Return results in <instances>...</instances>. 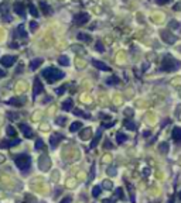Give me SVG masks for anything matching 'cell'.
<instances>
[{"label":"cell","instance_id":"obj_1","mask_svg":"<svg viewBox=\"0 0 181 203\" xmlns=\"http://www.w3.org/2000/svg\"><path fill=\"white\" fill-rule=\"evenodd\" d=\"M41 75L45 78V80H47L48 83H54V82H57V80L62 79V78L65 76V73L62 72L61 69H57L55 67L45 68V69L41 72Z\"/></svg>","mask_w":181,"mask_h":203},{"label":"cell","instance_id":"obj_2","mask_svg":"<svg viewBox=\"0 0 181 203\" xmlns=\"http://www.w3.org/2000/svg\"><path fill=\"white\" fill-rule=\"evenodd\" d=\"M14 162H16L17 168H19L21 172L27 173L28 171H30V167H31V158H30V155H27V154L17 155L16 160H14Z\"/></svg>","mask_w":181,"mask_h":203},{"label":"cell","instance_id":"obj_3","mask_svg":"<svg viewBox=\"0 0 181 203\" xmlns=\"http://www.w3.org/2000/svg\"><path fill=\"white\" fill-rule=\"evenodd\" d=\"M181 67V62L171 57V55H166L161 62V69L166 72H171V71H177Z\"/></svg>","mask_w":181,"mask_h":203},{"label":"cell","instance_id":"obj_4","mask_svg":"<svg viewBox=\"0 0 181 203\" xmlns=\"http://www.w3.org/2000/svg\"><path fill=\"white\" fill-rule=\"evenodd\" d=\"M38 168L41 171H48L51 168V160L48 155H41L38 160Z\"/></svg>","mask_w":181,"mask_h":203},{"label":"cell","instance_id":"obj_5","mask_svg":"<svg viewBox=\"0 0 181 203\" xmlns=\"http://www.w3.org/2000/svg\"><path fill=\"white\" fill-rule=\"evenodd\" d=\"M44 90V86H43V83H41V80H40V78H34V83H33V97H36V96H38V95L41 93Z\"/></svg>","mask_w":181,"mask_h":203},{"label":"cell","instance_id":"obj_6","mask_svg":"<svg viewBox=\"0 0 181 203\" xmlns=\"http://www.w3.org/2000/svg\"><path fill=\"white\" fill-rule=\"evenodd\" d=\"M17 61V57L16 55H4V57L0 58V63L3 65V67H11L14 62Z\"/></svg>","mask_w":181,"mask_h":203},{"label":"cell","instance_id":"obj_7","mask_svg":"<svg viewBox=\"0 0 181 203\" xmlns=\"http://www.w3.org/2000/svg\"><path fill=\"white\" fill-rule=\"evenodd\" d=\"M74 21H75V24H78V26H84L85 23H88V21H89V14H88V13H79V14H77V16L74 17Z\"/></svg>","mask_w":181,"mask_h":203},{"label":"cell","instance_id":"obj_8","mask_svg":"<svg viewBox=\"0 0 181 203\" xmlns=\"http://www.w3.org/2000/svg\"><path fill=\"white\" fill-rule=\"evenodd\" d=\"M13 9H14V11H16V14H19V16H21V17H26V7H24V4L21 3V2H16V3L13 4Z\"/></svg>","mask_w":181,"mask_h":203},{"label":"cell","instance_id":"obj_9","mask_svg":"<svg viewBox=\"0 0 181 203\" xmlns=\"http://www.w3.org/2000/svg\"><path fill=\"white\" fill-rule=\"evenodd\" d=\"M62 140H64V136H62V134H60V133L53 134V136H51V138H50L51 147H53V148H55V147L60 144V141H62Z\"/></svg>","mask_w":181,"mask_h":203},{"label":"cell","instance_id":"obj_10","mask_svg":"<svg viewBox=\"0 0 181 203\" xmlns=\"http://www.w3.org/2000/svg\"><path fill=\"white\" fill-rule=\"evenodd\" d=\"M26 103V99H21V97H11V99L7 100V104H11V106H17V107H20L23 106V104Z\"/></svg>","mask_w":181,"mask_h":203},{"label":"cell","instance_id":"obj_11","mask_svg":"<svg viewBox=\"0 0 181 203\" xmlns=\"http://www.w3.org/2000/svg\"><path fill=\"white\" fill-rule=\"evenodd\" d=\"M102 131H103V128L99 127L98 131H96V134H95V137L92 138V141H90V148H95V147L98 145V143H99V140H101V137H102Z\"/></svg>","mask_w":181,"mask_h":203},{"label":"cell","instance_id":"obj_12","mask_svg":"<svg viewBox=\"0 0 181 203\" xmlns=\"http://www.w3.org/2000/svg\"><path fill=\"white\" fill-rule=\"evenodd\" d=\"M20 130H21V133L24 134V137H27V138H31V137H33V130H31L26 123H20Z\"/></svg>","mask_w":181,"mask_h":203},{"label":"cell","instance_id":"obj_13","mask_svg":"<svg viewBox=\"0 0 181 203\" xmlns=\"http://www.w3.org/2000/svg\"><path fill=\"white\" fill-rule=\"evenodd\" d=\"M161 38L168 44H173L175 41V37L173 35V34H170L168 31H161Z\"/></svg>","mask_w":181,"mask_h":203},{"label":"cell","instance_id":"obj_14","mask_svg":"<svg viewBox=\"0 0 181 203\" xmlns=\"http://www.w3.org/2000/svg\"><path fill=\"white\" fill-rule=\"evenodd\" d=\"M17 144H20V140L19 138H14L13 141H2L0 143V148H9V147H14Z\"/></svg>","mask_w":181,"mask_h":203},{"label":"cell","instance_id":"obj_15","mask_svg":"<svg viewBox=\"0 0 181 203\" xmlns=\"http://www.w3.org/2000/svg\"><path fill=\"white\" fill-rule=\"evenodd\" d=\"M92 65L94 67H96L98 69H101V71H111V68L107 67L106 63L101 62V61H96V59H92Z\"/></svg>","mask_w":181,"mask_h":203},{"label":"cell","instance_id":"obj_16","mask_svg":"<svg viewBox=\"0 0 181 203\" xmlns=\"http://www.w3.org/2000/svg\"><path fill=\"white\" fill-rule=\"evenodd\" d=\"M173 140L175 143H180L181 141V127H174V130H173Z\"/></svg>","mask_w":181,"mask_h":203},{"label":"cell","instance_id":"obj_17","mask_svg":"<svg viewBox=\"0 0 181 203\" xmlns=\"http://www.w3.org/2000/svg\"><path fill=\"white\" fill-rule=\"evenodd\" d=\"M40 7L43 9V13L45 14V16H50V14H53V9H51V7L48 6L45 2H40Z\"/></svg>","mask_w":181,"mask_h":203},{"label":"cell","instance_id":"obj_18","mask_svg":"<svg viewBox=\"0 0 181 203\" xmlns=\"http://www.w3.org/2000/svg\"><path fill=\"white\" fill-rule=\"evenodd\" d=\"M17 33L14 34V37H20V38H27V33H26V30H24V27H23V24H20V26L17 27Z\"/></svg>","mask_w":181,"mask_h":203},{"label":"cell","instance_id":"obj_19","mask_svg":"<svg viewBox=\"0 0 181 203\" xmlns=\"http://www.w3.org/2000/svg\"><path fill=\"white\" fill-rule=\"evenodd\" d=\"M90 136H92V130H90V128H84V130L79 133L81 140H88Z\"/></svg>","mask_w":181,"mask_h":203},{"label":"cell","instance_id":"obj_20","mask_svg":"<svg viewBox=\"0 0 181 203\" xmlns=\"http://www.w3.org/2000/svg\"><path fill=\"white\" fill-rule=\"evenodd\" d=\"M41 63H43V59H41V58H37V59H33L30 62V69L31 71H34V69H37L38 67H40Z\"/></svg>","mask_w":181,"mask_h":203},{"label":"cell","instance_id":"obj_21","mask_svg":"<svg viewBox=\"0 0 181 203\" xmlns=\"http://www.w3.org/2000/svg\"><path fill=\"white\" fill-rule=\"evenodd\" d=\"M77 38L79 41H84V43H90V41H92V37L90 35H86V34H84V33H79L77 35Z\"/></svg>","mask_w":181,"mask_h":203},{"label":"cell","instance_id":"obj_22","mask_svg":"<svg viewBox=\"0 0 181 203\" xmlns=\"http://www.w3.org/2000/svg\"><path fill=\"white\" fill-rule=\"evenodd\" d=\"M79 128H82V123H81V121H75V123L71 124L69 131H71V133H75V131H78Z\"/></svg>","mask_w":181,"mask_h":203},{"label":"cell","instance_id":"obj_23","mask_svg":"<svg viewBox=\"0 0 181 203\" xmlns=\"http://www.w3.org/2000/svg\"><path fill=\"white\" fill-rule=\"evenodd\" d=\"M72 106H74V102L71 99H68V100H65L64 103H62V109L65 110V112H69L71 109H72Z\"/></svg>","mask_w":181,"mask_h":203},{"label":"cell","instance_id":"obj_24","mask_svg":"<svg viewBox=\"0 0 181 203\" xmlns=\"http://www.w3.org/2000/svg\"><path fill=\"white\" fill-rule=\"evenodd\" d=\"M58 62H60L62 67H68V65H69V59H68L67 55H61V57L58 58Z\"/></svg>","mask_w":181,"mask_h":203},{"label":"cell","instance_id":"obj_25","mask_svg":"<svg viewBox=\"0 0 181 203\" xmlns=\"http://www.w3.org/2000/svg\"><path fill=\"white\" fill-rule=\"evenodd\" d=\"M28 10H30V14H31L33 17H38V10H37V7L34 6L33 3L28 4Z\"/></svg>","mask_w":181,"mask_h":203},{"label":"cell","instance_id":"obj_26","mask_svg":"<svg viewBox=\"0 0 181 203\" xmlns=\"http://www.w3.org/2000/svg\"><path fill=\"white\" fill-rule=\"evenodd\" d=\"M126 140H128V136H126V134L119 133V134L116 136V143H117V144H123Z\"/></svg>","mask_w":181,"mask_h":203},{"label":"cell","instance_id":"obj_27","mask_svg":"<svg viewBox=\"0 0 181 203\" xmlns=\"http://www.w3.org/2000/svg\"><path fill=\"white\" fill-rule=\"evenodd\" d=\"M55 123H57L58 126H65V123H67V117L65 116H58L57 119H55Z\"/></svg>","mask_w":181,"mask_h":203},{"label":"cell","instance_id":"obj_28","mask_svg":"<svg viewBox=\"0 0 181 203\" xmlns=\"http://www.w3.org/2000/svg\"><path fill=\"white\" fill-rule=\"evenodd\" d=\"M6 131H7V136H9V137H16L17 136L16 128H14V127H11V126H7Z\"/></svg>","mask_w":181,"mask_h":203},{"label":"cell","instance_id":"obj_29","mask_svg":"<svg viewBox=\"0 0 181 203\" xmlns=\"http://www.w3.org/2000/svg\"><path fill=\"white\" fill-rule=\"evenodd\" d=\"M112 188H113V183L111 182V181H103V182H102V189H112Z\"/></svg>","mask_w":181,"mask_h":203},{"label":"cell","instance_id":"obj_30","mask_svg":"<svg viewBox=\"0 0 181 203\" xmlns=\"http://www.w3.org/2000/svg\"><path fill=\"white\" fill-rule=\"evenodd\" d=\"M101 192H102L101 186H94V189H92V195H94V197H98L99 195H101Z\"/></svg>","mask_w":181,"mask_h":203},{"label":"cell","instance_id":"obj_31","mask_svg":"<svg viewBox=\"0 0 181 203\" xmlns=\"http://www.w3.org/2000/svg\"><path fill=\"white\" fill-rule=\"evenodd\" d=\"M124 126H126V128H129V130H136V124H134L133 121L126 120V121H124Z\"/></svg>","mask_w":181,"mask_h":203},{"label":"cell","instance_id":"obj_32","mask_svg":"<svg viewBox=\"0 0 181 203\" xmlns=\"http://www.w3.org/2000/svg\"><path fill=\"white\" fill-rule=\"evenodd\" d=\"M106 83H107V85H117V83H119V78L112 76L111 79H107V80H106Z\"/></svg>","mask_w":181,"mask_h":203},{"label":"cell","instance_id":"obj_33","mask_svg":"<svg viewBox=\"0 0 181 203\" xmlns=\"http://www.w3.org/2000/svg\"><path fill=\"white\" fill-rule=\"evenodd\" d=\"M74 114H75V116H81V117H84V119H88V117H89V116H88V114H85L84 112H82V110H79V109H77V110H75V112H74Z\"/></svg>","mask_w":181,"mask_h":203},{"label":"cell","instance_id":"obj_34","mask_svg":"<svg viewBox=\"0 0 181 203\" xmlns=\"http://www.w3.org/2000/svg\"><path fill=\"white\" fill-rule=\"evenodd\" d=\"M107 175H111V177H113V175H116V168L115 167H109L107 168Z\"/></svg>","mask_w":181,"mask_h":203},{"label":"cell","instance_id":"obj_35","mask_svg":"<svg viewBox=\"0 0 181 203\" xmlns=\"http://www.w3.org/2000/svg\"><path fill=\"white\" fill-rule=\"evenodd\" d=\"M37 28H38V23H37V21H31V23H30V30L36 31Z\"/></svg>","mask_w":181,"mask_h":203},{"label":"cell","instance_id":"obj_36","mask_svg":"<svg viewBox=\"0 0 181 203\" xmlns=\"http://www.w3.org/2000/svg\"><path fill=\"white\" fill-rule=\"evenodd\" d=\"M95 48H96V51H99V52H103V51H105V47L102 45V43H96Z\"/></svg>","mask_w":181,"mask_h":203},{"label":"cell","instance_id":"obj_37","mask_svg":"<svg viewBox=\"0 0 181 203\" xmlns=\"http://www.w3.org/2000/svg\"><path fill=\"white\" fill-rule=\"evenodd\" d=\"M36 148H37V150H43V148H44L43 140H37V143H36Z\"/></svg>","mask_w":181,"mask_h":203},{"label":"cell","instance_id":"obj_38","mask_svg":"<svg viewBox=\"0 0 181 203\" xmlns=\"http://www.w3.org/2000/svg\"><path fill=\"white\" fill-rule=\"evenodd\" d=\"M55 92H57V95H62L65 92V86H60L58 89H55Z\"/></svg>","mask_w":181,"mask_h":203},{"label":"cell","instance_id":"obj_39","mask_svg":"<svg viewBox=\"0 0 181 203\" xmlns=\"http://www.w3.org/2000/svg\"><path fill=\"white\" fill-rule=\"evenodd\" d=\"M167 150H168V147H167V144H161V147H160V151L161 152H167Z\"/></svg>","mask_w":181,"mask_h":203},{"label":"cell","instance_id":"obj_40","mask_svg":"<svg viewBox=\"0 0 181 203\" xmlns=\"http://www.w3.org/2000/svg\"><path fill=\"white\" fill-rule=\"evenodd\" d=\"M103 147H105V148H107V150H109V148H112V147H113V145H112V143H111V141H109V140H106V141H105V144H103Z\"/></svg>","mask_w":181,"mask_h":203},{"label":"cell","instance_id":"obj_41","mask_svg":"<svg viewBox=\"0 0 181 203\" xmlns=\"http://www.w3.org/2000/svg\"><path fill=\"white\" fill-rule=\"evenodd\" d=\"M116 197H123V193H122V189H116Z\"/></svg>","mask_w":181,"mask_h":203},{"label":"cell","instance_id":"obj_42","mask_svg":"<svg viewBox=\"0 0 181 203\" xmlns=\"http://www.w3.org/2000/svg\"><path fill=\"white\" fill-rule=\"evenodd\" d=\"M156 3L157 4H166V3H168V0H156Z\"/></svg>","mask_w":181,"mask_h":203},{"label":"cell","instance_id":"obj_43","mask_svg":"<svg viewBox=\"0 0 181 203\" xmlns=\"http://www.w3.org/2000/svg\"><path fill=\"white\" fill-rule=\"evenodd\" d=\"M44 103H48V102H51V96H47V97H44V100H43Z\"/></svg>","mask_w":181,"mask_h":203},{"label":"cell","instance_id":"obj_44","mask_svg":"<svg viewBox=\"0 0 181 203\" xmlns=\"http://www.w3.org/2000/svg\"><path fill=\"white\" fill-rule=\"evenodd\" d=\"M115 123H112V121H109V123H106V124H103V127H112Z\"/></svg>","mask_w":181,"mask_h":203},{"label":"cell","instance_id":"obj_45","mask_svg":"<svg viewBox=\"0 0 181 203\" xmlns=\"http://www.w3.org/2000/svg\"><path fill=\"white\" fill-rule=\"evenodd\" d=\"M0 76H2V78H3V76H6V71L0 69Z\"/></svg>","mask_w":181,"mask_h":203},{"label":"cell","instance_id":"obj_46","mask_svg":"<svg viewBox=\"0 0 181 203\" xmlns=\"http://www.w3.org/2000/svg\"><path fill=\"white\" fill-rule=\"evenodd\" d=\"M4 160H6V158H4V155H2V154H0V164H3Z\"/></svg>","mask_w":181,"mask_h":203},{"label":"cell","instance_id":"obj_47","mask_svg":"<svg viewBox=\"0 0 181 203\" xmlns=\"http://www.w3.org/2000/svg\"><path fill=\"white\" fill-rule=\"evenodd\" d=\"M62 202H71V196H68V197H64V199H62Z\"/></svg>","mask_w":181,"mask_h":203},{"label":"cell","instance_id":"obj_48","mask_svg":"<svg viewBox=\"0 0 181 203\" xmlns=\"http://www.w3.org/2000/svg\"><path fill=\"white\" fill-rule=\"evenodd\" d=\"M126 114H128V116H132V110H126Z\"/></svg>","mask_w":181,"mask_h":203},{"label":"cell","instance_id":"obj_49","mask_svg":"<svg viewBox=\"0 0 181 203\" xmlns=\"http://www.w3.org/2000/svg\"><path fill=\"white\" fill-rule=\"evenodd\" d=\"M178 197H180V199H181V192H180V193H178Z\"/></svg>","mask_w":181,"mask_h":203}]
</instances>
